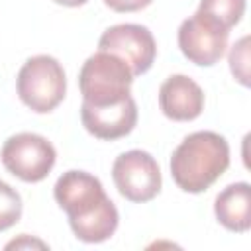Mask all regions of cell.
<instances>
[{"label":"cell","mask_w":251,"mask_h":251,"mask_svg":"<svg viewBox=\"0 0 251 251\" xmlns=\"http://www.w3.org/2000/svg\"><path fill=\"white\" fill-rule=\"evenodd\" d=\"M53 194L80 241L100 243L114 235L120 216L96 176L84 171H67L57 178Z\"/></svg>","instance_id":"1"},{"label":"cell","mask_w":251,"mask_h":251,"mask_svg":"<svg viewBox=\"0 0 251 251\" xmlns=\"http://www.w3.org/2000/svg\"><path fill=\"white\" fill-rule=\"evenodd\" d=\"M229 167V145L216 131H194L171 157V175L184 192L208 190Z\"/></svg>","instance_id":"2"},{"label":"cell","mask_w":251,"mask_h":251,"mask_svg":"<svg viewBox=\"0 0 251 251\" xmlns=\"http://www.w3.org/2000/svg\"><path fill=\"white\" fill-rule=\"evenodd\" d=\"M131 82V69L120 57L106 51L90 55L78 73L82 102L90 106H110L122 102L129 96Z\"/></svg>","instance_id":"3"},{"label":"cell","mask_w":251,"mask_h":251,"mask_svg":"<svg viewBox=\"0 0 251 251\" xmlns=\"http://www.w3.org/2000/svg\"><path fill=\"white\" fill-rule=\"evenodd\" d=\"M20 100L37 114L55 110L67 90V78L61 63L51 55L29 57L16 78Z\"/></svg>","instance_id":"4"},{"label":"cell","mask_w":251,"mask_h":251,"mask_svg":"<svg viewBox=\"0 0 251 251\" xmlns=\"http://www.w3.org/2000/svg\"><path fill=\"white\" fill-rule=\"evenodd\" d=\"M0 157L6 171L20 180L39 182L51 173L57 151L53 143L47 141L43 135L22 131L6 139Z\"/></svg>","instance_id":"5"},{"label":"cell","mask_w":251,"mask_h":251,"mask_svg":"<svg viewBox=\"0 0 251 251\" xmlns=\"http://www.w3.org/2000/svg\"><path fill=\"white\" fill-rule=\"evenodd\" d=\"M227 37V27L198 10L178 27V47L182 55L200 67H212L224 57Z\"/></svg>","instance_id":"6"},{"label":"cell","mask_w":251,"mask_h":251,"mask_svg":"<svg viewBox=\"0 0 251 251\" xmlns=\"http://www.w3.org/2000/svg\"><path fill=\"white\" fill-rule=\"evenodd\" d=\"M112 178L118 192L131 202H149L161 190V169L157 161L141 149H131L116 157Z\"/></svg>","instance_id":"7"},{"label":"cell","mask_w":251,"mask_h":251,"mask_svg":"<svg viewBox=\"0 0 251 251\" xmlns=\"http://www.w3.org/2000/svg\"><path fill=\"white\" fill-rule=\"evenodd\" d=\"M98 51L120 57L131 69V75L137 76L151 69L157 55V43L145 25L118 24L102 33L98 39Z\"/></svg>","instance_id":"8"},{"label":"cell","mask_w":251,"mask_h":251,"mask_svg":"<svg viewBox=\"0 0 251 251\" xmlns=\"http://www.w3.org/2000/svg\"><path fill=\"white\" fill-rule=\"evenodd\" d=\"M80 120L90 135L112 141L131 133V129L137 124V106L131 94L122 102L110 106H90L82 102Z\"/></svg>","instance_id":"9"},{"label":"cell","mask_w":251,"mask_h":251,"mask_svg":"<svg viewBox=\"0 0 251 251\" xmlns=\"http://www.w3.org/2000/svg\"><path fill=\"white\" fill-rule=\"evenodd\" d=\"M159 106L169 120L190 122L204 110V92L190 76L173 75L159 88Z\"/></svg>","instance_id":"10"},{"label":"cell","mask_w":251,"mask_h":251,"mask_svg":"<svg viewBox=\"0 0 251 251\" xmlns=\"http://www.w3.org/2000/svg\"><path fill=\"white\" fill-rule=\"evenodd\" d=\"M218 222L229 229L243 233L251 226V186L247 182H235L226 186L214 204Z\"/></svg>","instance_id":"11"},{"label":"cell","mask_w":251,"mask_h":251,"mask_svg":"<svg viewBox=\"0 0 251 251\" xmlns=\"http://www.w3.org/2000/svg\"><path fill=\"white\" fill-rule=\"evenodd\" d=\"M198 12L208 14L224 27L231 29L245 12V0H200Z\"/></svg>","instance_id":"12"},{"label":"cell","mask_w":251,"mask_h":251,"mask_svg":"<svg viewBox=\"0 0 251 251\" xmlns=\"http://www.w3.org/2000/svg\"><path fill=\"white\" fill-rule=\"evenodd\" d=\"M22 216V198L16 188L0 180V231L12 227Z\"/></svg>","instance_id":"13"},{"label":"cell","mask_w":251,"mask_h":251,"mask_svg":"<svg viewBox=\"0 0 251 251\" xmlns=\"http://www.w3.org/2000/svg\"><path fill=\"white\" fill-rule=\"evenodd\" d=\"M249 37H241L233 47H231V53H229V67H231V73L233 76L243 84L247 86L249 84Z\"/></svg>","instance_id":"14"},{"label":"cell","mask_w":251,"mask_h":251,"mask_svg":"<svg viewBox=\"0 0 251 251\" xmlns=\"http://www.w3.org/2000/svg\"><path fill=\"white\" fill-rule=\"evenodd\" d=\"M153 0H104L108 8L114 12H137L141 8H147Z\"/></svg>","instance_id":"15"},{"label":"cell","mask_w":251,"mask_h":251,"mask_svg":"<svg viewBox=\"0 0 251 251\" xmlns=\"http://www.w3.org/2000/svg\"><path fill=\"white\" fill-rule=\"evenodd\" d=\"M29 245H37V247H47L43 241H35V239H27V237H22V239H16V241H12V243H8L6 245V249H12V247H29Z\"/></svg>","instance_id":"16"},{"label":"cell","mask_w":251,"mask_h":251,"mask_svg":"<svg viewBox=\"0 0 251 251\" xmlns=\"http://www.w3.org/2000/svg\"><path fill=\"white\" fill-rule=\"evenodd\" d=\"M57 4H63V6H69V8H76V6H82L86 4L88 0H55Z\"/></svg>","instance_id":"17"}]
</instances>
